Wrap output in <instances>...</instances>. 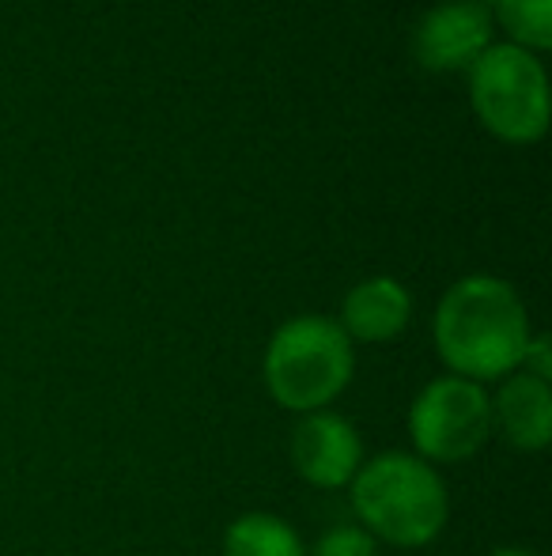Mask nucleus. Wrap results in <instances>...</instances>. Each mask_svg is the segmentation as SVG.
<instances>
[{
  "label": "nucleus",
  "instance_id": "nucleus-7",
  "mask_svg": "<svg viewBox=\"0 0 552 556\" xmlns=\"http://www.w3.org/2000/svg\"><path fill=\"white\" fill-rule=\"evenodd\" d=\"M492 46V15L477 0H447L424 12L413 35V53L432 73L473 68V61Z\"/></svg>",
  "mask_w": 552,
  "mask_h": 556
},
{
  "label": "nucleus",
  "instance_id": "nucleus-8",
  "mask_svg": "<svg viewBox=\"0 0 552 556\" xmlns=\"http://www.w3.org/2000/svg\"><path fill=\"white\" fill-rule=\"evenodd\" d=\"M409 318H413V295L394 277H371V280H360V285L345 295L337 326L348 333V341L386 344L406 330Z\"/></svg>",
  "mask_w": 552,
  "mask_h": 556
},
{
  "label": "nucleus",
  "instance_id": "nucleus-13",
  "mask_svg": "<svg viewBox=\"0 0 552 556\" xmlns=\"http://www.w3.org/2000/svg\"><path fill=\"white\" fill-rule=\"evenodd\" d=\"M523 367L526 375H538V379H552V349H549V337H530V344H526L523 352Z\"/></svg>",
  "mask_w": 552,
  "mask_h": 556
},
{
  "label": "nucleus",
  "instance_id": "nucleus-2",
  "mask_svg": "<svg viewBox=\"0 0 552 556\" xmlns=\"http://www.w3.org/2000/svg\"><path fill=\"white\" fill-rule=\"evenodd\" d=\"M352 511L360 519L356 527L368 530L375 542L420 549L442 534L450 500L432 462L386 451L363 462L352 477Z\"/></svg>",
  "mask_w": 552,
  "mask_h": 556
},
{
  "label": "nucleus",
  "instance_id": "nucleus-3",
  "mask_svg": "<svg viewBox=\"0 0 552 556\" xmlns=\"http://www.w3.org/2000/svg\"><path fill=\"white\" fill-rule=\"evenodd\" d=\"M352 341L337 318L299 315L269 337L266 387L280 409L318 413L352 382Z\"/></svg>",
  "mask_w": 552,
  "mask_h": 556
},
{
  "label": "nucleus",
  "instance_id": "nucleus-14",
  "mask_svg": "<svg viewBox=\"0 0 552 556\" xmlns=\"http://www.w3.org/2000/svg\"><path fill=\"white\" fill-rule=\"evenodd\" d=\"M488 556H538L534 549H518V545H508V549H496V553H488Z\"/></svg>",
  "mask_w": 552,
  "mask_h": 556
},
{
  "label": "nucleus",
  "instance_id": "nucleus-9",
  "mask_svg": "<svg viewBox=\"0 0 552 556\" xmlns=\"http://www.w3.org/2000/svg\"><path fill=\"white\" fill-rule=\"evenodd\" d=\"M492 428L515 451H541L552 440V387L538 375L515 371L503 379L492 402Z\"/></svg>",
  "mask_w": 552,
  "mask_h": 556
},
{
  "label": "nucleus",
  "instance_id": "nucleus-4",
  "mask_svg": "<svg viewBox=\"0 0 552 556\" xmlns=\"http://www.w3.org/2000/svg\"><path fill=\"white\" fill-rule=\"evenodd\" d=\"M470 96L480 125L508 144H534L549 129L545 68L523 46H488L470 68Z\"/></svg>",
  "mask_w": 552,
  "mask_h": 556
},
{
  "label": "nucleus",
  "instance_id": "nucleus-10",
  "mask_svg": "<svg viewBox=\"0 0 552 556\" xmlns=\"http://www.w3.org/2000/svg\"><path fill=\"white\" fill-rule=\"evenodd\" d=\"M223 556H307V545L280 515L246 511L223 530Z\"/></svg>",
  "mask_w": 552,
  "mask_h": 556
},
{
  "label": "nucleus",
  "instance_id": "nucleus-1",
  "mask_svg": "<svg viewBox=\"0 0 552 556\" xmlns=\"http://www.w3.org/2000/svg\"><path fill=\"white\" fill-rule=\"evenodd\" d=\"M530 315L500 277H462L435 311V349L450 375L485 387L508 379L530 344Z\"/></svg>",
  "mask_w": 552,
  "mask_h": 556
},
{
  "label": "nucleus",
  "instance_id": "nucleus-5",
  "mask_svg": "<svg viewBox=\"0 0 552 556\" xmlns=\"http://www.w3.org/2000/svg\"><path fill=\"white\" fill-rule=\"evenodd\" d=\"M409 435L416 458L424 462H465L492 435V397L480 382L442 375L413 397Z\"/></svg>",
  "mask_w": 552,
  "mask_h": 556
},
{
  "label": "nucleus",
  "instance_id": "nucleus-6",
  "mask_svg": "<svg viewBox=\"0 0 552 556\" xmlns=\"http://www.w3.org/2000/svg\"><path fill=\"white\" fill-rule=\"evenodd\" d=\"M292 466L314 489H345L363 466V440L356 425L341 413H303L292 428Z\"/></svg>",
  "mask_w": 552,
  "mask_h": 556
},
{
  "label": "nucleus",
  "instance_id": "nucleus-12",
  "mask_svg": "<svg viewBox=\"0 0 552 556\" xmlns=\"http://www.w3.org/2000/svg\"><path fill=\"white\" fill-rule=\"evenodd\" d=\"M307 556H378V542L363 527L348 522V527H333L318 538L314 553Z\"/></svg>",
  "mask_w": 552,
  "mask_h": 556
},
{
  "label": "nucleus",
  "instance_id": "nucleus-11",
  "mask_svg": "<svg viewBox=\"0 0 552 556\" xmlns=\"http://www.w3.org/2000/svg\"><path fill=\"white\" fill-rule=\"evenodd\" d=\"M496 15L523 50L538 53L552 46V0H496Z\"/></svg>",
  "mask_w": 552,
  "mask_h": 556
}]
</instances>
